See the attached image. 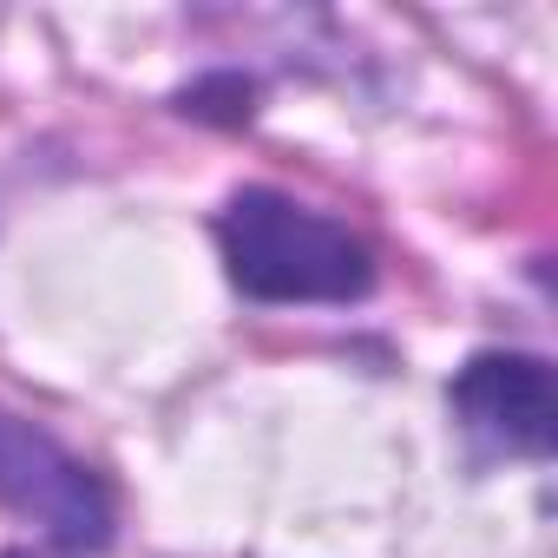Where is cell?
<instances>
[{
  "instance_id": "1",
  "label": "cell",
  "mask_w": 558,
  "mask_h": 558,
  "mask_svg": "<svg viewBox=\"0 0 558 558\" xmlns=\"http://www.w3.org/2000/svg\"><path fill=\"white\" fill-rule=\"evenodd\" d=\"M217 243L230 283L256 303H355L375 290V256L349 223L263 184L223 204Z\"/></svg>"
},
{
  "instance_id": "2",
  "label": "cell",
  "mask_w": 558,
  "mask_h": 558,
  "mask_svg": "<svg viewBox=\"0 0 558 558\" xmlns=\"http://www.w3.org/2000/svg\"><path fill=\"white\" fill-rule=\"evenodd\" d=\"M0 506L66 551H99L112 538V499L93 466L21 414H0Z\"/></svg>"
},
{
  "instance_id": "3",
  "label": "cell",
  "mask_w": 558,
  "mask_h": 558,
  "mask_svg": "<svg viewBox=\"0 0 558 558\" xmlns=\"http://www.w3.org/2000/svg\"><path fill=\"white\" fill-rule=\"evenodd\" d=\"M447 401L480 460H499V453L545 460L558 440V388L538 355H473L453 375Z\"/></svg>"
},
{
  "instance_id": "4",
  "label": "cell",
  "mask_w": 558,
  "mask_h": 558,
  "mask_svg": "<svg viewBox=\"0 0 558 558\" xmlns=\"http://www.w3.org/2000/svg\"><path fill=\"white\" fill-rule=\"evenodd\" d=\"M0 558H47V551H0Z\"/></svg>"
}]
</instances>
